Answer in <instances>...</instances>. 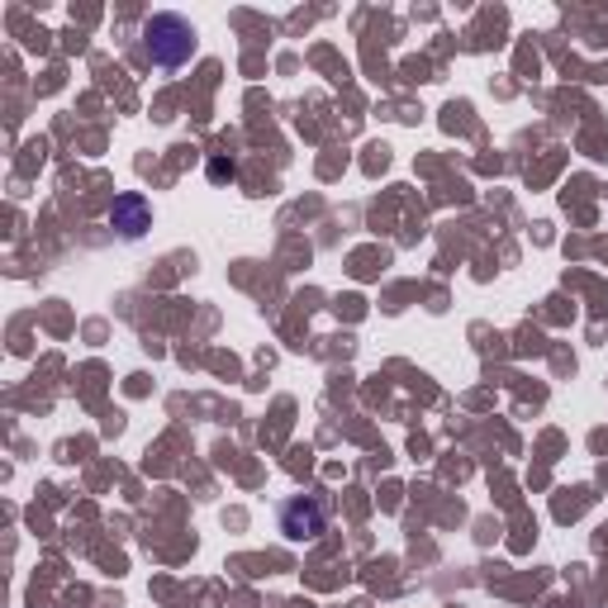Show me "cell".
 <instances>
[{
  "label": "cell",
  "mask_w": 608,
  "mask_h": 608,
  "mask_svg": "<svg viewBox=\"0 0 608 608\" xmlns=\"http://www.w3.org/2000/svg\"><path fill=\"white\" fill-rule=\"evenodd\" d=\"M234 177H238L234 162H224V157H214V162H210V181H234Z\"/></svg>",
  "instance_id": "cell-4"
},
{
  "label": "cell",
  "mask_w": 608,
  "mask_h": 608,
  "mask_svg": "<svg viewBox=\"0 0 608 608\" xmlns=\"http://www.w3.org/2000/svg\"><path fill=\"white\" fill-rule=\"evenodd\" d=\"M110 224L120 228V238H143L153 228V205L138 191H128V195H120L110 205Z\"/></svg>",
  "instance_id": "cell-3"
},
{
  "label": "cell",
  "mask_w": 608,
  "mask_h": 608,
  "mask_svg": "<svg viewBox=\"0 0 608 608\" xmlns=\"http://www.w3.org/2000/svg\"><path fill=\"white\" fill-rule=\"evenodd\" d=\"M324 523H328V509H324L318 499H309V495H304V499H291V504L281 509V532H285L291 542H314L318 532H324Z\"/></svg>",
  "instance_id": "cell-2"
},
{
  "label": "cell",
  "mask_w": 608,
  "mask_h": 608,
  "mask_svg": "<svg viewBox=\"0 0 608 608\" xmlns=\"http://www.w3.org/2000/svg\"><path fill=\"white\" fill-rule=\"evenodd\" d=\"M143 53L153 57V67H185L195 57V24L185 14H153L143 24Z\"/></svg>",
  "instance_id": "cell-1"
}]
</instances>
